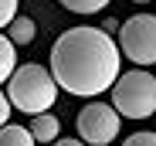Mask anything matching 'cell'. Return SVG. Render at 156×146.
Returning a JSON list of instances; mask_svg holds the SVG:
<instances>
[{"label": "cell", "instance_id": "cell-12", "mask_svg": "<svg viewBox=\"0 0 156 146\" xmlns=\"http://www.w3.org/2000/svg\"><path fill=\"white\" fill-rule=\"evenodd\" d=\"M122 146H156V133H133Z\"/></svg>", "mask_w": 156, "mask_h": 146}, {"label": "cell", "instance_id": "cell-15", "mask_svg": "<svg viewBox=\"0 0 156 146\" xmlns=\"http://www.w3.org/2000/svg\"><path fill=\"white\" fill-rule=\"evenodd\" d=\"M102 31H105V34H109V31H119V20H115V17H105V27H102Z\"/></svg>", "mask_w": 156, "mask_h": 146}, {"label": "cell", "instance_id": "cell-9", "mask_svg": "<svg viewBox=\"0 0 156 146\" xmlns=\"http://www.w3.org/2000/svg\"><path fill=\"white\" fill-rule=\"evenodd\" d=\"M0 146H34V139H31V133L24 126L7 123L4 129H0Z\"/></svg>", "mask_w": 156, "mask_h": 146}, {"label": "cell", "instance_id": "cell-4", "mask_svg": "<svg viewBox=\"0 0 156 146\" xmlns=\"http://www.w3.org/2000/svg\"><path fill=\"white\" fill-rule=\"evenodd\" d=\"M115 48L136 65H156V14H133L122 20Z\"/></svg>", "mask_w": 156, "mask_h": 146}, {"label": "cell", "instance_id": "cell-11", "mask_svg": "<svg viewBox=\"0 0 156 146\" xmlns=\"http://www.w3.org/2000/svg\"><path fill=\"white\" fill-rule=\"evenodd\" d=\"M17 7H20L17 0H0V31H4L7 24L17 17Z\"/></svg>", "mask_w": 156, "mask_h": 146}, {"label": "cell", "instance_id": "cell-16", "mask_svg": "<svg viewBox=\"0 0 156 146\" xmlns=\"http://www.w3.org/2000/svg\"><path fill=\"white\" fill-rule=\"evenodd\" d=\"M0 92H4V88H0Z\"/></svg>", "mask_w": 156, "mask_h": 146}, {"label": "cell", "instance_id": "cell-6", "mask_svg": "<svg viewBox=\"0 0 156 146\" xmlns=\"http://www.w3.org/2000/svg\"><path fill=\"white\" fill-rule=\"evenodd\" d=\"M31 139L34 143H55L58 139V133H61V123H58V116H51V112H44V116H34L31 119Z\"/></svg>", "mask_w": 156, "mask_h": 146}, {"label": "cell", "instance_id": "cell-3", "mask_svg": "<svg viewBox=\"0 0 156 146\" xmlns=\"http://www.w3.org/2000/svg\"><path fill=\"white\" fill-rule=\"evenodd\" d=\"M112 109L119 119H149L156 116V75L143 68L122 71L112 85Z\"/></svg>", "mask_w": 156, "mask_h": 146}, {"label": "cell", "instance_id": "cell-7", "mask_svg": "<svg viewBox=\"0 0 156 146\" xmlns=\"http://www.w3.org/2000/svg\"><path fill=\"white\" fill-rule=\"evenodd\" d=\"M4 37H7L14 48H17V44H31V41L37 37V27H34V20H31V17L17 14V17L7 24V34H4Z\"/></svg>", "mask_w": 156, "mask_h": 146}, {"label": "cell", "instance_id": "cell-10", "mask_svg": "<svg viewBox=\"0 0 156 146\" xmlns=\"http://www.w3.org/2000/svg\"><path fill=\"white\" fill-rule=\"evenodd\" d=\"M61 7L71 10V14H98L102 7H109V4H105V0H65Z\"/></svg>", "mask_w": 156, "mask_h": 146}, {"label": "cell", "instance_id": "cell-1", "mask_svg": "<svg viewBox=\"0 0 156 146\" xmlns=\"http://www.w3.org/2000/svg\"><path fill=\"white\" fill-rule=\"evenodd\" d=\"M48 75L55 78L58 88L71 95H95L109 92L115 78L122 75V55L102 27H68L58 34V41L51 44V68Z\"/></svg>", "mask_w": 156, "mask_h": 146}, {"label": "cell", "instance_id": "cell-5", "mask_svg": "<svg viewBox=\"0 0 156 146\" xmlns=\"http://www.w3.org/2000/svg\"><path fill=\"white\" fill-rule=\"evenodd\" d=\"M78 126V136H82V143H92V146H109L119 129H122V119L115 116V109L109 102H88L82 112H78L75 119Z\"/></svg>", "mask_w": 156, "mask_h": 146}, {"label": "cell", "instance_id": "cell-14", "mask_svg": "<svg viewBox=\"0 0 156 146\" xmlns=\"http://www.w3.org/2000/svg\"><path fill=\"white\" fill-rule=\"evenodd\" d=\"M51 146H85L82 139H75V136H65V139H55Z\"/></svg>", "mask_w": 156, "mask_h": 146}, {"label": "cell", "instance_id": "cell-2", "mask_svg": "<svg viewBox=\"0 0 156 146\" xmlns=\"http://www.w3.org/2000/svg\"><path fill=\"white\" fill-rule=\"evenodd\" d=\"M4 95H7L10 109H20L27 116H44V112H51V105L58 99V85L48 75L44 65L27 61V65L14 68V75L7 78V92Z\"/></svg>", "mask_w": 156, "mask_h": 146}, {"label": "cell", "instance_id": "cell-13", "mask_svg": "<svg viewBox=\"0 0 156 146\" xmlns=\"http://www.w3.org/2000/svg\"><path fill=\"white\" fill-rule=\"evenodd\" d=\"M10 112H14V109H10V102H7V95L0 92V129L10 123Z\"/></svg>", "mask_w": 156, "mask_h": 146}, {"label": "cell", "instance_id": "cell-8", "mask_svg": "<svg viewBox=\"0 0 156 146\" xmlns=\"http://www.w3.org/2000/svg\"><path fill=\"white\" fill-rule=\"evenodd\" d=\"M14 68H17V48L0 34V85L14 75Z\"/></svg>", "mask_w": 156, "mask_h": 146}]
</instances>
